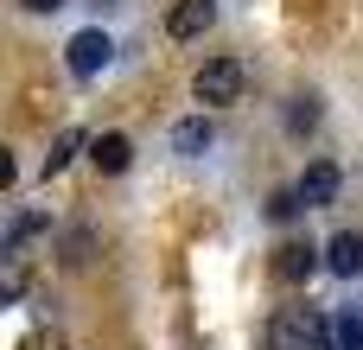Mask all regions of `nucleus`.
<instances>
[{
	"mask_svg": "<svg viewBox=\"0 0 363 350\" xmlns=\"http://www.w3.org/2000/svg\"><path fill=\"white\" fill-rule=\"evenodd\" d=\"M332 338V319H319V312H306V306H287V312H274V325H268V350H319Z\"/></svg>",
	"mask_w": 363,
	"mask_h": 350,
	"instance_id": "nucleus-1",
	"label": "nucleus"
},
{
	"mask_svg": "<svg viewBox=\"0 0 363 350\" xmlns=\"http://www.w3.org/2000/svg\"><path fill=\"white\" fill-rule=\"evenodd\" d=\"M191 96H198L204 108H223V102H236V96H242V64H236V57H211V64L198 70Z\"/></svg>",
	"mask_w": 363,
	"mask_h": 350,
	"instance_id": "nucleus-2",
	"label": "nucleus"
},
{
	"mask_svg": "<svg viewBox=\"0 0 363 350\" xmlns=\"http://www.w3.org/2000/svg\"><path fill=\"white\" fill-rule=\"evenodd\" d=\"M64 64H70L77 77H96V70L115 64V38H108V32H77V38L64 45Z\"/></svg>",
	"mask_w": 363,
	"mask_h": 350,
	"instance_id": "nucleus-3",
	"label": "nucleus"
},
{
	"mask_svg": "<svg viewBox=\"0 0 363 350\" xmlns=\"http://www.w3.org/2000/svg\"><path fill=\"white\" fill-rule=\"evenodd\" d=\"M211 19H217V0H179L172 19H166V32H172V38H204Z\"/></svg>",
	"mask_w": 363,
	"mask_h": 350,
	"instance_id": "nucleus-4",
	"label": "nucleus"
},
{
	"mask_svg": "<svg viewBox=\"0 0 363 350\" xmlns=\"http://www.w3.org/2000/svg\"><path fill=\"white\" fill-rule=\"evenodd\" d=\"M325 268L345 274V281H357V274H363V236H357V230H338V236L325 242Z\"/></svg>",
	"mask_w": 363,
	"mask_h": 350,
	"instance_id": "nucleus-5",
	"label": "nucleus"
},
{
	"mask_svg": "<svg viewBox=\"0 0 363 350\" xmlns=\"http://www.w3.org/2000/svg\"><path fill=\"white\" fill-rule=\"evenodd\" d=\"M217 140V128H211V115H185L179 128H172V153H185V159H198L204 147Z\"/></svg>",
	"mask_w": 363,
	"mask_h": 350,
	"instance_id": "nucleus-6",
	"label": "nucleus"
},
{
	"mask_svg": "<svg viewBox=\"0 0 363 350\" xmlns=\"http://www.w3.org/2000/svg\"><path fill=\"white\" fill-rule=\"evenodd\" d=\"M300 198H306V210H319V204H332V198H338V166H332V159H319V166H306V179H300Z\"/></svg>",
	"mask_w": 363,
	"mask_h": 350,
	"instance_id": "nucleus-7",
	"label": "nucleus"
},
{
	"mask_svg": "<svg viewBox=\"0 0 363 350\" xmlns=\"http://www.w3.org/2000/svg\"><path fill=\"white\" fill-rule=\"evenodd\" d=\"M89 159H96V172H128L134 147H128V134H102V140H89Z\"/></svg>",
	"mask_w": 363,
	"mask_h": 350,
	"instance_id": "nucleus-8",
	"label": "nucleus"
},
{
	"mask_svg": "<svg viewBox=\"0 0 363 350\" xmlns=\"http://www.w3.org/2000/svg\"><path fill=\"white\" fill-rule=\"evenodd\" d=\"M313 268H319V249H306V242H287V249L274 255V274H281V281H306Z\"/></svg>",
	"mask_w": 363,
	"mask_h": 350,
	"instance_id": "nucleus-9",
	"label": "nucleus"
},
{
	"mask_svg": "<svg viewBox=\"0 0 363 350\" xmlns=\"http://www.w3.org/2000/svg\"><path fill=\"white\" fill-rule=\"evenodd\" d=\"M83 147H89V140H83V128H64V134L51 140V153H45V179H51V172H64V166H70Z\"/></svg>",
	"mask_w": 363,
	"mask_h": 350,
	"instance_id": "nucleus-10",
	"label": "nucleus"
},
{
	"mask_svg": "<svg viewBox=\"0 0 363 350\" xmlns=\"http://www.w3.org/2000/svg\"><path fill=\"white\" fill-rule=\"evenodd\" d=\"M325 350H363V319H357V312H338V319H332Z\"/></svg>",
	"mask_w": 363,
	"mask_h": 350,
	"instance_id": "nucleus-11",
	"label": "nucleus"
},
{
	"mask_svg": "<svg viewBox=\"0 0 363 350\" xmlns=\"http://www.w3.org/2000/svg\"><path fill=\"white\" fill-rule=\"evenodd\" d=\"M287 128H294V134H313V128H319V96H294Z\"/></svg>",
	"mask_w": 363,
	"mask_h": 350,
	"instance_id": "nucleus-12",
	"label": "nucleus"
},
{
	"mask_svg": "<svg viewBox=\"0 0 363 350\" xmlns=\"http://www.w3.org/2000/svg\"><path fill=\"white\" fill-rule=\"evenodd\" d=\"M38 230H45V217H32V210H19V217L6 223V255H19V249H26V236H38Z\"/></svg>",
	"mask_w": 363,
	"mask_h": 350,
	"instance_id": "nucleus-13",
	"label": "nucleus"
},
{
	"mask_svg": "<svg viewBox=\"0 0 363 350\" xmlns=\"http://www.w3.org/2000/svg\"><path fill=\"white\" fill-rule=\"evenodd\" d=\"M300 210H306L300 185H294V191H274V204H268V217H274V223H287V217H300Z\"/></svg>",
	"mask_w": 363,
	"mask_h": 350,
	"instance_id": "nucleus-14",
	"label": "nucleus"
},
{
	"mask_svg": "<svg viewBox=\"0 0 363 350\" xmlns=\"http://www.w3.org/2000/svg\"><path fill=\"white\" fill-rule=\"evenodd\" d=\"M19 6H26V13H57L64 0H19Z\"/></svg>",
	"mask_w": 363,
	"mask_h": 350,
	"instance_id": "nucleus-15",
	"label": "nucleus"
}]
</instances>
